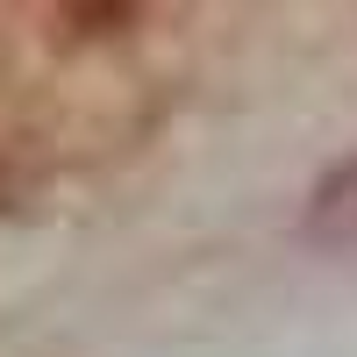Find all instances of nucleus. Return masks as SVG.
Masks as SVG:
<instances>
[{"instance_id":"1","label":"nucleus","mask_w":357,"mask_h":357,"mask_svg":"<svg viewBox=\"0 0 357 357\" xmlns=\"http://www.w3.org/2000/svg\"><path fill=\"white\" fill-rule=\"evenodd\" d=\"M314 229H321V236H343V243H357V165L336 172L329 186L314 193Z\"/></svg>"}]
</instances>
